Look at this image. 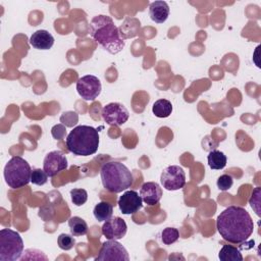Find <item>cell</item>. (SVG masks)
I'll use <instances>...</instances> for the list:
<instances>
[{"instance_id":"1","label":"cell","mask_w":261,"mask_h":261,"mask_svg":"<svg viewBox=\"0 0 261 261\" xmlns=\"http://www.w3.org/2000/svg\"><path fill=\"white\" fill-rule=\"evenodd\" d=\"M216 228L223 240L231 244H242L253 233L254 222L245 208L229 206L217 216Z\"/></svg>"},{"instance_id":"2","label":"cell","mask_w":261,"mask_h":261,"mask_svg":"<svg viewBox=\"0 0 261 261\" xmlns=\"http://www.w3.org/2000/svg\"><path fill=\"white\" fill-rule=\"evenodd\" d=\"M89 30L96 43L110 54H117L123 49L124 39L110 16L103 14L94 16Z\"/></svg>"},{"instance_id":"3","label":"cell","mask_w":261,"mask_h":261,"mask_svg":"<svg viewBox=\"0 0 261 261\" xmlns=\"http://www.w3.org/2000/svg\"><path fill=\"white\" fill-rule=\"evenodd\" d=\"M66 147L69 152L77 156H90L99 147V133L90 125H77L66 137Z\"/></svg>"},{"instance_id":"4","label":"cell","mask_w":261,"mask_h":261,"mask_svg":"<svg viewBox=\"0 0 261 261\" xmlns=\"http://www.w3.org/2000/svg\"><path fill=\"white\" fill-rule=\"evenodd\" d=\"M100 176L104 189L110 193H120L130 188L134 184V176L130 170L117 161L103 163L100 169Z\"/></svg>"},{"instance_id":"5","label":"cell","mask_w":261,"mask_h":261,"mask_svg":"<svg viewBox=\"0 0 261 261\" xmlns=\"http://www.w3.org/2000/svg\"><path fill=\"white\" fill-rule=\"evenodd\" d=\"M3 173L9 188L19 189L31 181L32 169L27 160L20 156H14L6 163Z\"/></svg>"},{"instance_id":"6","label":"cell","mask_w":261,"mask_h":261,"mask_svg":"<svg viewBox=\"0 0 261 261\" xmlns=\"http://www.w3.org/2000/svg\"><path fill=\"white\" fill-rule=\"evenodd\" d=\"M23 241L20 234L10 228L0 230V260L15 261L21 257Z\"/></svg>"},{"instance_id":"7","label":"cell","mask_w":261,"mask_h":261,"mask_svg":"<svg viewBox=\"0 0 261 261\" xmlns=\"http://www.w3.org/2000/svg\"><path fill=\"white\" fill-rule=\"evenodd\" d=\"M162 187L167 191L180 190L186 185V173L178 165H169L163 169L160 175Z\"/></svg>"},{"instance_id":"8","label":"cell","mask_w":261,"mask_h":261,"mask_svg":"<svg viewBox=\"0 0 261 261\" xmlns=\"http://www.w3.org/2000/svg\"><path fill=\"white\" fill-rule=\"evenodd\" d=\"M101 90V82L95 75L87 74L76 82V91L85 101H94L100 95Z\"/></svg>"},{"instance_id":"9","label":"cell","mask_w":261,"mask_h":261,"mask_svg":"<svg viewBox=\"0 0 261 261\" xmlns=\"http://www.w3.org/2000/svg\"><path fill=\"white\" fill-rule=\"evenodd\" d=\"M101 114L107 124L116 126L124 124L129 117L128 110L122 104L117 102H111L105 105L102 108Z\"/></svg>"},{"instance_id":"10","label":"cell","mask_w":261,"mask_h":261,"mask_svg":"<svg viewBox=\"0 0 261 261\" xmlns=\"http://www.w3.org/2000/svg\"><path fill=\"white\" fill-rule=\"evenodd\" d=\"M95 260H117L128 261L129 256L126 249L116 240H108L102 244L100 252Z\"/></svg>"},{"instance_id":"11","label":"cell","mask_w":261,"mask_h":261,"mask_svg":"<svg viewBox=\"0 0 261 261\" xmlns=\"http://www.w3.org/2000/svg\"><path fill=\"white\" fill-rule=\"evenodd\" d=\"M67 168L66 156L58 150L49 152L43 162V169L49 177H53Z\"/></svg>"},{"instance_id":"12","label":"cell","mask_w":261,"mask_h":261,"mask_svg":"<svg viewBox=\"0 0 261 261\" xmlns=\"http://www.w3.org/2000/svg\"><path fill=\"white\" fill-rule=\"evenodd\" d=\"M127 225L125 221L118 217H112L104 221L102 225V234L107 240H120L126 234Z\"/></svg>"},{"instance_id":"13","label":"cell","mask_w":261,"mask_h":261,"mask_svg":"<svg viewBox=\"0 0 261 261\" xmlns=\"http://www.w3.org/2000/svg\"><path fill=\"white\" fill-rule=\"evenodd\" d=\"M117 204L122 214L129 215L138 212L143 207V200L136 191L128 190L119 197Z\"/></svg>"},{"instance_id":"14","label":"cell","mask_w":261,"mask_h":261,"mask_svg":"<svg viewBox=\"0 0 261 261\" xmlns=\"http://www.w3.org/2000/svg\"><path fill=\"white\" fill-rule=\"evenodd\" d=\"M139 195L147 205L154 206L162 198V189L155 181H147L142 185Z\"/></svg>"},{"instance_id":"15","label":"cell","mask_w":261,"mask_h":261,"mask_svg":"<svg viewBox=\"0 0 261 261\" xmlns=\"http://www.w3.org/2000/svg\"><path fill=\"white\" fill-rule=\"evenodd\" d=\"M29 42L35 49L49 50L54 44V38L48 31L38 30L33 33Z\"/></svg>"},{"instance_id":"16","label":"cell","mask_w":261,"mask_h":261,"mask_svg":"<svg viewBox=\"0 0 261 261\" xmlns=\"http://www.w3.org/2000/svg\"><path fill=\"white\" fill-rule=\"evenodd\" d=\"M150 18L156 23H163L169 15V6L165 1H154L149 5Z\"/></svg>"},{"instance_id":"17","label":"cell","mask_w":261,"mask_h":261,"mask_svg":"<svg viewBox=\"0 0 261 261\" xmlns=\"http://www.w3.org/2000/svg\"><path fill=\"white\" fill-rule=\"evenodd\" d=\"M218 258L221 261H243V255L240 250L231 245H223L218 253Z\"/></svg>"},{"instance_id":"18","label":"cell","mask_w":261,"mask_h":261,"mask_svg":"<svg viewBox=\"0 0 261 261\" xmlns=\"http://www.w3.org/2000/svg\"><path fill=\"white\" fill-rule=\"evenodd\" d=\"M93 214L94 217L100 221V222H104L106 220H108L109 218L112 217L113 214V206L111 204H109L108 202H99L93 210Z\"/></svg>"},{"instance_id":"19","label":"cell","mask_w":261,"mask_h":261,"mask_svg":"<svg viewBox=\"0 0 261 261\" xmlns=\"http://www.w3.org/2000/svg\"><path fill=\"white\" fill-rule=\"evenodd\" d=\"M153 114L158 118H166L172 112V104L169 100L159 99L152 106Z\"/></svg>"},{"instance_id":"20","label":"cell","mask_w":261,"mask_h":261,"mask_svg":"<svg viewBox=\"0 0 261 261\" xmlns=\"http://www.w3.org/2000/svg\"><path fill=\"white\" fill-rule=\"evenodd\" d=\"M207 161H208V165L211 169L217 170V169H222L225 167L227 158L223 152L218 151V150H213V151L209 152V154L207 156Z\"/></svg>"},{"instance_id":"21","label":"cell","mask_w":261,"mask_h":261,"mask_svg":"<svg viewBox=\"0 0 261 261\" xmlns=\"http://www.w3.org/2000/svg\"><path fill=\"white\" fill-rule=\"evenodd\" d=\"M68 226H69V229H70V233L73 237L85 236L88 232L87 222L79 216L70 217L68 219Z\"/></svg>"},{"instance_id":"22","label":"cell","mask_w":261,"mask_h":261,"mask_svg":"<svg viewBox=\"0 0 261 261\" xmlns=\"http://www.w3.org/2000/svg\"><path fill=\"white\" fill-rule=\"evenodd\" d=\"M179 238V232L177 228L166 227L161 232V241L165 245H171L175 243Z\"/></svg>"},{"instance_id":"23","label":"cell","mask_w":261,"mask_h":261,"mask_svg":"<svg viewBox=\"0 0 261 261\" xmlns=\"http://www.w3.org/2000/svg\"><path fill=\"white\" fill-rule=\"evenodd\" d=\"M70 198L75 206H82L88 200V193L84 189H72L70 191Z\"/></svg>"},{"instance_id":"24","label":"cell","mask_w":261,"mask_h":261,"mask_svg":"<svg viewBox=\"0 0 261 261\" xmlns=\"http://www.w3.org/2000/svg\"><path fill=\"white\" fill-rule=\"evenodd\" d=\"M57 244L61 250L69 251L74 247L75 240L72 237V234L70 236L67 233H61V234H59V237L57 239Z\"/></svg>"},{"instance_id":"25","label":"cell","mask_w":261,"mask_h":261,"mask_svg":"<svg viewBox=\"0 0 261 261\" xmlns=\"http://www.w3.org/2000/svg\"><path fill=\"white\" fill-rule=\"evenodd\" d=\"M47 180H48V175L44 169L36 168V169L32 170L31 182H33L34 185H37V186H43L47 182Z\"/></svg>"},{"instance_id":"26","label":"cell","mask_w":261,"mask_h":261,"mask_svg":"<svg viewBox=\"0 0 261 261\" xmlns=\"http://www.w3.org/2000/svg\"><path fill=\"white\" fill-rule=\"evenodd\" d=\"M217 188L220 191H227L228 189H230L233 185V178L231 175L224 173L222 175H220L216 181Z\"/></svg>"},{"instance_id":"27","label":"cell","mask_w":261,"mask_h":261,"mask_svg":"<svg viewBox=\"0 0 261 261\" xmlns=\"http://www.w3.org/2000/svg\"><path fill=\"white\" fill-rule=\"evenodd\" d=\"M251 207L255 210L256 214L260 216V187H256L253 191L252 197L249 200Z\"/></svg>"},{"instance_id":"28","label":"cell","mask_w":261,"mask_h":261,"mask_svg":"<svg viewBox=\"0 0 261 261\" xmlns=\"http://www.w3.org/2000/svg\"><path fill=\"white\" fill-rule=\"evenodd\" d=\"M65 133H66L65 126L63 124H61V123L54 125L52 127V129H51V134H52L53 138H55L56 140H61L62 138H64Z\"/></svg>"},{"instance_id":"29","label":"cell","mask_w":261,"mask_h":261,"mask_svg":"<svg viewBox=\"0 0 261 261\" xmlns=\"http://www.w3.org/2000/svg\"><path fill=\"white\" fill-rule=\"evenodd\" d=\"M60 119H61V121H62L64 124H66L67 126H72V125L75 124L76 121H77V115H76V113H75V114L70 118V117H68V112H64Z\"/></svg>"}]
</instances>
